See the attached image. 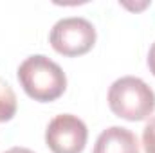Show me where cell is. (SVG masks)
<instances>
[{
	"instance_id": "1",
	"label": "cell",
	"mask_w": 155,
	"mask_h": 153,
	"mask_svg": "<svg viewBox=\"0 0 155 153\" xmlns=\"http://www.w3.org/2000/svg\"><path fill=\"white\" fill-rule=\"evenodd\" d=\"M18 81L25 94L40 103L58 99L67 88V77L61 67L43 54L29 56L20 63Z\"/></svg>"
},
{
	"instance_id": "2",
	"label": "cell",
	"mask_w": 155,
	"mask_h": 153,
	"mask_svg": "<svg viewBox=\"0 0 155 153\" xmlns=\"http://www.w3.org/2000/svg\"><path fill=\"white\" fill-rule=\"evenodd\" d=\"M110 110L126 121H144L155 110V92L135 76L119 77L108 90Z\"/></svg>"
},
{
	"instance_id": "3",
	"label": "cell",
	"mask_w": 155,
	"mask_h": 153,
	"mask_svg": "<svg viewBox=\"0 0 155 153\" xmlns=\"http://www.w3.org/2000/svg\"><path fill=\"white\" fill-rule=\"evenodd\" d=\"M52 49L63 56L74 58L87 54L96 43V29L94 25L81 16H69L58 20L49 34Z\"/></svg>"
},
{
	"instance_id": "4",
	"label": "cell",
	"mask_w": 155,
	"mask_h": 153,
	"mask_svg": "<svg viewBox=\"0 0 155 153\" xmlns=\"http://www.w3.org/2000/svg\"><path fill=\"white\" fill-rule=\"evenodd\" d=\"M87 137V124L72 114L56 115L45 130V142L52 153H81Z\"/></svg>"
},
{
	"instance_id": "5",
	"label": "cell",
	"mask_w": 155,
	"mask_h": 153,
	"mask_svg": "<svg viewBox=\"0 0 155 153\" xmlns=\"http://www.w3.org/2000/svg\"><path fill=\"white\" fill-rule=\"evenodd\" d=\"M92 153H139V142L132 130L110 126L101 132Z\"/></svg>"
},
{
	"instance_id": "6",
	"label": "cell",
	"mask_w": 155,
	"mask_h": 153,
	"mask_svg": "<svg viewBox=\"0 0 155 153\" xmlns=\"http://www.w3.org/2000/svg\"><path fill=\"white\" fill-rule=\"evenodd\" d=\"M16 108H18V101L15 90L4 77H0V122L11 121L16 114Z\"/></svg>"
},
{
	"instance_id": "7",
	"label": "cell",
	"mask_w": 155,
	"mask_h": 153,
	"mask_svg": "<svg viewBox=\"0 0 155 153\" xmlns=\"http://www.w3.org/2000/svg\"><path fill=\"white\" fill-rule=\"evenodd\" d=\"M143 146L146 153H155V117L150 119L143 130Z\"/></svg>"
},
{
	"instance_id": "8",
	"label": "cell",
	"mask_w": 155,
	"mask_h": 153,
	"mask_svg": "<svg viewBox=\"0 0 155 153\" xmlns=\"http://www.w3.org/2000/svg\"><path fill=\"white\" fill-rule=\"evenodd\" d=\"M148 67H150L152 74L155 76V41H153V45L150 47V52H148Z\"/></svg>"
},
{
	"instance_id": "9",
	"label": "cell",
	"mask_w": 155,
	"mask_h": 153,
	"mask_svg": "<svg viewBox=\"0 0 155 153\" xmlns=\"http://www.w3.org/2000/svg\"><path fill=\"white\" fill-rule=\"evenodd\" d=\"M5 153H35V151H31L29 148H20V146H15V148L7 150Z\"/></svg>"
}]
</instances>
